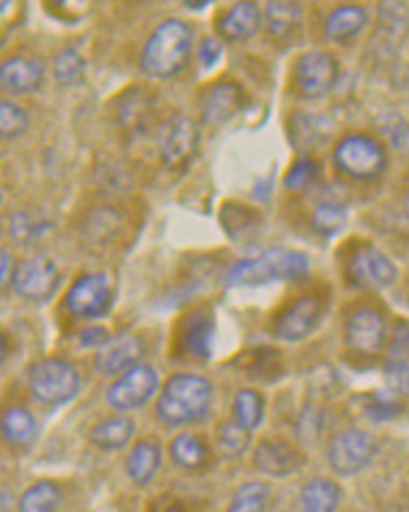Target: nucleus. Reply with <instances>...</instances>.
I'll return each mask as SVG.
<instances>
[{
	"instance_id": "nucleus-9",
	"label": "nucleus",
	"mask_w": 409,
	"mask_h": 512,
	"mask_svg": "<svg viewBox=\"0 0 409 512\" xmlns=\"http://www.w3.org/2000/svg\"><path fill=\"white\" fill-rule=\"evenodd\" d=\"M338 80V63L330 52H304L295 63L293 82L306 99L326 97Z\"/></svg>"
},
{
	"instance_id": "nucleus-32",
	"label": "nucleus",
	"mask_w": 409,
	"mask_h": 512,
	"mask_svg": "<svg viewBox=\"0 0 409 512\" xmlns=\"http://www.w3.org/2000/svg\"><path fill=\"white\" fill-rule=\"evenodd\" d=\"M63 502V491L52 480L35 482L20 497V512H56Z\"/></svg>"
},
{
	"instance_id": "nucleus-40",
	"label": "nucleus",
	"mask_w": 409,
	"mask_h": 512,
	"mask_svg": "<svg viewBox=\"0 0 409 512\" xmlns=\"http://www.w3.org/2000/svg\"><path fill=\"white\" fill-rule=\"evenodd\" d=\"M317 175H319V164L313 158H300L287 173L285 188L291 192H300L308 188L310 183H315Z\"/></svg>"
},
{
	"instance_id": "nucleus-44",
	"label": "nucleus",
	"mask_w": 409,
	"mask_h": 512,
	"mask_svg": "<svg viewBox=\"0 0 409 512\" xmlns=\"http://www.w3.org/2000/svg\"><path fill=\"white\" fill-rule=\"evenodd\" d=\"M11 254L7 250L0 248V291H3L7 287L9 278H13V272H11Z\"/></svg>"
},
{
	"instance_id": "nucleus-13",
	"label": "nucleus",
	"mask_w": 409,
	"mask_h": 512,
	"mask_svg": "<svg viewBox=\"0 0 409 512\" xmlns=\"http://www.w3.org/2000/svg\"><path fill=\"white\" fill-rule=\"evenodd\" d=\"M347 276L362 289H388L397 280V267L384 252L364 246L349 259Z\"/></svg>"
},
{
	"instance_id": "nucleus-2",
	"label": "nucleus",
	"mask_w": 409,
	"mask_h": 512,
	"mask_svg": "<svg viewBox=\"0 0 409 512\" xmlns=\"http://www.w3.org/2000/svg\"><path fill=\"white\" fill-rule=\"evenodd\" d=\"M214 388L199 375H175L166 381L158 401V418L168 426H186L209 414Z\"/></svg>"
},
{
	"instance_id": "nucleus-49",
	"label": "nucleus",
	"mask_w": 409,
	"mask_h": 512,
	"mask_svg": "<svg viewBox=\"0 0 409 512\" xmlns=\"http://www.w3.org/2000/svg\"><path fill=\"white\" fill-rule=\"evenodd\" d=\"M0 205H3V188H0Z\"/></svg>"
},
{
	"instance_id": "nucleus-33",
	"label": "nucleus",
	"mask_w": 409,
	"mask_h": 512,
	"mask_svg": "<svg viewBox=\"0 0 409 512\" xmlns=\"http://www.w3.org/2000/svg\"><path fill=\"white\" fill-rule=\"evenodd\" d=\"M302 20V9L295 3H267L265 5V26L274 39L291 35Z\"/></svg>"
},
{
	"instance_id": "nucleus-35",
	"label": "nucleus",
	"mask_w": 409,
	"mask_h": 512,
	"mask_svg": "<svg viewBox=\"0 0 409 512\" xmlns=\"http://www.w3.org/2000/svg\"><path fill=\"white\" fill-rule=\"evenodd\" d=\"M270 495L272 491L265 482H248L233 495L229 512H267Z\"/></svg>"
},
{
	"instance_id": "nucleus-12",
	"label": "nucleus",
	"mask_w": 409,
	"mask_h": 512,
	"mask_svg": "<svg viewBox=\"0 0 409 512\" xmlns=\"http://www.w3.org/2000/svg\"><path fill=\"white\" fill-rule=\"evenodd\" d=\"M67 310L76 319H100L110 310L112 289L104 274H82L65 297Z\"/></svg>"
},
{
	"instance_id": "nucleus-10",
	"label": "nucleus",
	"mask_w": 409,
	"mask_h": 512,
	"mask_svg": "<svg viewBox=\"0 0 409 512\" xmlns=\"http://www.w3.org/2000/svg\"><path fill=\"white\" fill-rule=\"evenodd\" d=\"M160 377L155 368L138 364L132 371L123 373L115 383H112L106 398L108 405L117 411H132L147 405L153 394L158 392Z\"/></svg>"
},
{
	"instance_id": "nucleus-5",
	"label": "nucleus",
	"mask_w": 409,
	"mask_h": 512,
	"mask_svg": "<svg viewBox=\"0 0 409 512\" xmlns=\"http://www.w3.org/2000/svg\"><path fill=\"white\" fill-rule=\"evenodd\" d=\"M80 373L74 364L46 358L28 368V390L44 405H63L78 394Z\"/></svg>"
},
{
	"instance_id": "nucleus-11",
	"label": "nucleus",
	"mask_w": 409,
	"mask_h": 512,
	"mask_svg": "<svg viewBox=\"0 0 409 512\" xmlns=\"http://www.w3.org/2000/svg\"><path fill=\"white\" fill-rule=\"evenodd\" d=\"M345 343L362 358H375L388 343L386 319L373 308H360L345 323Z\"/></svg>"
},
{
	"instance_id": "nucleus-45",
	"label": "nucleus",
	"mask_w": 409,
	"mask_h": 512,
	"mask_svg": "<svg viewBox=\"0 0 409 512\" xmlns=\"http://www.w3.org/2000/svg\"><path fill=\"white\" fill-rule=\"evenodd\" d=\"M7 353H9V343H7V336L0 332V366H3V362H5V358H7Z\"/></svg>"
},
{
	"instance_id": "nucleus-17",
	"label": "nucleus",
	"mask_w": 409,
	"mask_h": 512,
	"mask_svg": "<svg viewBox=\"0 0 409 512\" xmlns=\"http://www.w3.org/2000/svg\"><path fill=\"white\" fill-rule=\"evenodd\" d=\"M44 65L26 56H11L0 63V89L11 95H28L44 82Z\"/></svg>"
},
{
	"instance_id": "nucleus-25",
	"label": "nucleus",
	"mask_w": 409,
	"mask_h": 512,
	"mask_svg": "<svg viewBox=\"0 0 409 512\" xmlns=\"http://www.w3.org/2000/svg\"><path fill=\"white\" fill-rule=\"evenodd\" d=\"M121 229V216L115 209H93L82 222V237L91 246H108L117 239Z\"/></svg>"
},
{
	"instance_id": "nucleus-36",
	"label": "nucleus",
	"mask_w": 409,
	"mask_h": 512,
	"mask_svg": "<svg viewBox=\"0 0 409 512\" xmlns=\"http://www.w3.org/2000/svg\"><path fill=\"white\" fill-rule=\"evenodd\" d=\"M233 414H235V420L242 426H246L248 431L257 429V426L263 422V414H265L263 396L255 390L237 392L233 401Z\"/></svg>"
},
{
	"instance_id": "nucleus-7",
	"label": "nucleus",
	"mask_w": 409,
	"mask_h": 512,
	"mask_svg": "<svg viewBox=\"0 0 409 512\" xmlns=\"http://www.w3.org/2000/svg\"><path fill=\"white\" fill-rule=\"evenodd\" d=\"M13 289L26 302H48L61 284V272L52 259L33 254L20 261L13 272Z\"/></svg>"
},
{
	"instance_id": "nucleus-3",
	"label": "nucleus",
	"mask_w": 409,
	"mask_h": 512,
	"mask_svg": "<svg viewBox=\"0 0 409 512\" xmlns=\"http://www.w3.org/2000/svg\"><path fill=\"white\" fill-rule=\"evenodd\" d=\"M308 276V259L295 250H267L257 259L237 261L229 267L227 280L233 287H261L274 280H302Z\"/></svg>"
},
{
	"instance_id": "nucleus-30",
	"label": "nucleus",
	"mask_w": 409,
	"mask_h": 512,
	"mask_svg": "<svg viewBox=\"0 0 409 512\" xmlns=\"http://www.w3.org/2000/svg\"><path fill=\"white\" fill-rule=\"evenodd\" d=\"M0 435L13 446H26L37 435V422L31 411L22 407H9L0 416Z\"/></svg>"
},
{
	"instance_id": "nucleus-46",
	"label": "nucleus",
	"mask_w": 409,
	"mask_h": 512,
	"mask_svg": "<svg viewBox=\"0 0 409 512\" xmlns=\"http://www.w3.org/2000/svg\"><path fill=\"white\" fill-rule=\"evenodd\" d=\"M405 213H407V218H409V194L405 198Z\"/></svg>"
},
{
	"instance_id": "nucleus-38",
	"label": "nucleus",
	"mask_w": 409,
	"mask_h": 512,
	"mask_svg": "<svg viewBox=\"0 0 409 512\" xmlns=\"http://www.w3.org/2000/svg\"><path fill=\"white\" fill-rule=\"evenodd\" d=\"M28 115L22 106L0 99V138H20L28 130Z\"/></svg>"
},
{
	"instance_id": "nucleus-41",
	"label": "nucleus",
	"mask_w": 409,
	"mask_h": 512,
	"mask_svg": "<svg viewBox=\"0 0 409 512\" xmlns=\"http://www.w3.org/2000/svg\"><path fill=\"white\" fill-rule=\"evenodd\" d=\"M222 59V44L216 37H209L201 41L199 48V61L205 69H211L214 65H218V61Z\"/></svg>"
},
{
	"instance_id": "nucleus-23",
	"label": "nucleus",
	"mask_w": 409,
	"mask_h": 512,
	"mask_svg": "<svg viewBox=\"0 0 409 512\" xmlns=\"http://www.w3.org/2000/svg\"><path fill=\"white\" fill-rule=\"evenodd\" d=\"M52 231V222L39 211L24 209L13 213L9 220V237L16 241L18 246H35Z\"/></svg>"
},
{
	"instance_id": "nucleus-37",
	"label": "nucleus",
	"mask_w": 409,
	"mask_h": 512,
	"mask_svg": "<svg viewBox=\"0 0 409 512\" xmlns=\"http://www.w3.org/2000/svg\"><path fill=\"white\" fill-rule=\"evenodd\" d=\"M54 80L59 87H78L84 80V61L74 48H65L54 59Z\"/></svg>"
},
{
	"instance_id": "nucleus-24",
	"label": "nucleus",
	"mask_w": 409,
	"mask_h": 512,
	"mask_svg": "<svg viewBox=\"0 0 409 512\" xmlns=\"http://www.w3.org/2000/svg\"><path fill=\"white\" fill-rule=\"evenodd\" d=\"M343 500V491L334 480L315 478L304 485L300 493L302 512H336Z\"/></svg>"
},
{
	"instance_id": "nucleus-4",
	"label": "nucleus",
	"mask_w": 409,
	"mask_h": 512,
	"mask_svg": "<svg viewBox=\"0 0 409 512\" xmlns=\"http://www.w3.org/2000/svg\"><path fill=\"white\" fill-rule=\"evenodd\" d=\"M334 164L347 177L356 181H373L384 175L388 155L382 142L366 134H349L338 140Z\"/></svg>"
},
{
	"instance_id": "nucleus-16",
	"label": "nucleus",
	"mask_w": 409,
	"mask_h": 512,
	"mask_svg": "<svg viewBox=\"0 0 409 512\" xmlns=\"http://www.w3.org/2000/svg\"><path fill=\"white\" fill-rule=\"evenodd\" d=\"M143 355V340L136 336H121L115 340H108V343L97 351L95 368L106 377H117L138 366V362L143 360Z\"/></svg>"
},
{
	"instance_id": "nucleus-42",
	"label": "nucleus",
	"mask_w": 409,
	"mask_h": 512,
	"mask_svg": "<svg viewBox=\"0 0 409 512\" xmlns=\"http://www.w3.org/2000/svg\"><path fill=\"white\" fill-rule=\"evenodd\" d=\"M151 512H190V508L186 502L179 500L177 495L166 493V495H160L158 500L151 504Z\"/></svg>"
},
{
	"instance_id": "nucleus-19",
	"label": "nucleus",
	"mask_w": 409,
	"mask_h": 512,
	"mask_svg": "<svg viewBox=\"0 0 409 512\" xmlns=\"http://www.w3.org/2000/svg\"><path fill=\"white\" fill-rule=\"evenodd\" d=\"M244 106V91L235 82H218L203 99V119L209 125L231 121Z\"/></svg>"
},
{
	"instance_id": "nucleus-14",
	"label": "nucleus",
	"mask_w": 409,
	"mask_h": 512,
	"mask_svg": "<svg viewBox=\"0 0 409 512\" xmlns=\"http://www.w3.org/2000/svg\"><path fill=\"white\" fill-rule=\"evenodd\" d=\"M323 317V306L317 297H300L293 302L274 325V334L287 343H300V340L313 334Z\"/></svg>"
},
{
	"instance_id": "nucleus-29",
	"label": "nucleus",
	"mask_w": 409,
	"mask_h": 512,
	"mask_svg": "<svg viewBox=\"0 0 409 512\" xmlns=\"http://www.w3.org/2000/svg\"><path fill=\"white\" fill-rule=\"evenodd\" d=\"M407 33V5L403 3H382L379 5V24L377 39L386 48H394L401 44Z\"/></svg>"
},
{
	"instance_id": "nucleus-28",
	"label": "nucleus",
	"mask_w": 409,
	"mask_h": 512,
	"mask_svg": "<svg viewBox=\"0 0 409 512\" xmlns=\"http://www.w3.org/2000/svg\"><path fill=\"white\" fill-rule=\"evenodd\" d=\"M153 102L145 89H136L121 99L119 123L125 132L140 134L151 121Z\"/></svg>"
},
{
	"instance_id": "nucleus-20",
	"label": "nucleus",
	"mask_w": 409,
	"mask_h": 512,
	"mask_svg": "<svg viewBox=\"0 0 409 512\" xmlns=\"http://www.w3.org/2000/svg\"><path fill=\"white\" fill-rule=\"evenodd\" d=\"M218 33L222 39L233 41H246L255 37L261 28V11L255 3H235L229 11H224V16L216 22Z\"/></svg>"
},
{
	"instance_id": "nucleus-31",
	"label": "nucleus",
	"mask_w": 409,
	"mask_h": 512,
	"mask_svg": "<svg viewBox=\"0 0 409 512\" xmlns=\"http://www.w3.org/2000/svg\"><path fill=\"white\" fill-rule=\"evenodd\" d=\"M171 457L179 467L192 472V469H201L207 463L209 450L199 435L192 431H186L173 439Z\"/></svg>"
},
{
	"instance_id": "nucleus-27",
	"label": "nucleus",
	"mask_w": 409,
	"mask_h": 512,
	"mask_svg": "<svg viewBox=\"0 0 409 512\" xmlns=\"http://www.w3.org/2000/svg\"><path fill=\"white\" fill-rule=\"evenodd\" d=\"M134 435V422L125 416H112L108 420H102L91 429V442L108 452L121 450L130 444Z\"/></svg>"
},
{
	"instance_id": "nucleus-34",
	"label": "nucleus",
	"mask_w": 409,
	"mask_h": 512,
	"mask_svg": "<svg viewBox=\"0 0 409 512\" xmlns=\"http://www.w3.org/2000/svg\"><path fill=\"white\" fill-rule=\"evenodd\" d=\"M216 446L224 454V457H229V459L242 457V454L250 446V431L246 429V426L239 424L237 420L224 422L218 426V431H216Z\"/></svg>"
},
{
	"instance_id": "nucleus-18",
	"label": "nucleus",
	"mask_w": 409,
	"mask_h": 512,
	"mask_svg": "<svg viewBox=\"0 0 409 512\" xmlns=\"http://www.w3.org/2000/svg\"><path fill=\"white\" fill-rule=\"evenodd\" d=\"M386 383L392 392L409 394V323L399 321L394 327L386 358Z\"/></svg>"
},
{
	"instance_id": "nucleus-47",
	"label": "nucleus",
	"mask_w": 409,
	"mask_h": 512,
	"mask_svg": "<svg viewBox=\"0 0 409 512\" xmlns=\"http://www.w3.org/2000/svg\"><path fill=\"white\" fill-rule=\"evenodd\" d=\"M7 9V3H0V11H5Z\"/></svg>"
},
{
	"instance_id": "nucleus-43",
	"label": "nucleus",
	"mask_w": 409,
	"mask_h": 512,
	"mask_svg": "<svg viewBox=\"0 0 409 512\" xmlns=\"http://www.w3.org/2000/svg\"><path fill=\"white\" fill-rule=\"evenodd\" d=\"M110 340L108 332L102 327H87V330L80 332V345L82 347H104Z\"/></svg>"
},
{
	"instance_id": "nucleus-26",
	"label": "nucleus",
	"mask_w": 409,
	"mask_h": 512,
	"mask_svg": "<svg viewBox=\"0 0 409 512\" xmlns=\"http://www.w3.org/2000/svg\"><path fill=\"white\" fill-rule=\"evenodd\" d=\"M162 465V452L160 446L155 442H149V439H143L138 442L128 461H125V467H128V476L136 482V485H149V482L158 474V469Z\"/></svg>"
},
{
	"instance_id": "nucleus-6",
	"label": "nucleus",
	"mask_w": 409,
	"mask_h": 512,
	"mask_svg": "<svg viewBox=\"0 0 409 512\" xmlns=\"http://www.w3.org/2000/svg\"><path fill=\"white\" fill-rule=\"evenodd\" d=\"M377 454V439L360 429L336 433L328 446L330 467L338 476H356L369 467Z\"/></svg>"
},
{
	"instance_id": "nucleus-15",
	"label": "nucleus",
	"mask_w": 409,
	"mask_h": 512,
	"mask_svg": "<svg viewBox=\"0 0 409 512\" xmlns=\"http://www.w3.org/2000/svg\"><path fill=\"white\" fill-rule=\"evenodd\" d=\"M252 463H255V467L265 476L285 478L300 472L304 465V457L298 448L282 442V439H263L255 450Z\"/></svg>"
},
{
	"instance_id": "nucleus-1",
	"label": "nucleus",
	"mask_w": 409,
	"mask_h": 512,
	"mask_svg": "<svg viewBox=\"0 0 409 512\" xmlns=\"http://www.w3.org/2000/svg\"><path fill=\"white\" fill-rule=\"evenodd\" d=\"M190 54V26L183 20L168 18L149 37L143 56H140V67L149 78H173L188 65Z\"/></svg>"
},
{
	"instance_id": "nucleus-8",
	"label": "nucleus",
	"mask_w": 409,
	"mask_h": 512,
	"mask_svg": "<svg viewBox=\"0 0 409 512\" xmlns=\"http://www.w3.org/2000/svg\"><path fill=\"white\" fill-rule=\"evenodd\" d=\"M199 142V127H196V123L190 117L175 115L173 119H168L158 132V151L164 166H188L194 160L196 151H199Z\"/></svg>"
},
{
	"instance_id": "nucleus-22",
	"label": "nucleus",
	"mask_w": 409,
	"mask_h": 512,
	"mask_svg": "<svg viewBox=\"0 0 409 512\" xmlns=\"http://www.w3.org/2000/svg\"><path fill=\"white\" fill-rule=\"evenodd\" d=\"M183 347L196 360H209L211 343H214V319L207 312H192L183 321Z\"/></svg>"
},
{
	"instance_id": "nucleus-21",
	"label": "nucleus",
	"mask_w": 409,
	"mask_h": 512,
	"mask_svg": "<svg viewBox=\"0 0 409 512\" xmlns=\"http://www.w3.org/2000/svg\"><path fill=\"white\" fill-rule=\"evenodd\" d=\"M366 24H369V13L364 7L358 5H343L330 13L326 22V37L334 44H347V41L356 39Z\"/></svg>"
},
{
	"instance_id": "nucleus-48",
	"label": "nucleus",
	"mask_w": 409,
	"mask_h": 512,
	"mask_svg": "<svg viewBox=\"0 0 409 512\" xmlns=\"http://www.w3.org/2000/svg\"><path fill=\"white\" fill-rule=\"evenodd\" d=\"M0 512H9V510H7V506H3V504H0Z\"/></svg>"
},
{
	"instance_id": "nucleus-39",
	"label": "nucleus",
	"mask_w": 409,
	"mask_h": 512,
	"mask_svg": "<svg viewBox=\"0 0 409 512\" xmlns=\"http://www.w3.org/2000/svg\"><path fill=\"white\" fill-rule=\"evenodd\" d=\"M347 222V211L343 205L336 201L319 203L313 213V226L321 235H334L345 226Z\"/></svg>"
}]
</instances>
